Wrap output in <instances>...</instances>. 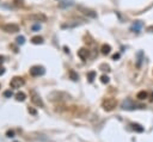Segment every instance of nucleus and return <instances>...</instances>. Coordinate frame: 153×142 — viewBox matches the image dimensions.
Returning a JSON list of instances; mask_svg holds the SVG:
<instances>
[{
    "instance_id": "nucleus-20",
    "label": "nucleus",
    "mask_w": 153,
    "mask_h": 142,
    "mask_svg": "<svg viewBox=\"0 0 153 142\" xmlns=\"http://www.w3.org/2000/svg\"><path fill=\"white\" fill-rule=\"evenodd\" d=\"M12 94H13L12 91H5V92H4V95H5V97H12Z\"/></svg>"
},
{
    "instance_id": "nucleus-6",
    "label": "nucleus",
    "mask_w": 153,
    "mask_h": 142,
    "mask_svg": "<svg viewBox=\"0 0 153 142\" xmlns=\"http://www.w3.org/2000/svg\"><path fill=\"white\" fill-rule=\"evenodd\" d=\"M31 101L36 105V106H41V107H43V101H42V99H41V97H39V94H37L35 91H31Z\"/></svg>"
},
{
    "instance_id": "nucleus-5",
    "label": "nucleus",
    "mask_w": 153,
    "mask_h": 142,
    "mask_svg": "<svg viewBox=\"0 0 153 142\" xmlns=\"http://www.w3.org/2000/svg\"><path fill=\"white\" fill-rule=\"evenodd\" d=\"M45 73V69H44V67H42V66H32L31 68H30V74L32 75V76H41V75H43Z\"/></svg>"
},
{
    "instance_id": "nucleus-24",
    "label": "nucleus",
    "mask_w": 153,
    "mask_h": 142,
    "mask_svg": "<svg viewBox=\"0 0 153 142\" xmlns=\"http://www.w3.org/2000/svg\"><path fill=\"white\" fill-rule=\"evenodd\" d=\"M118 56H120L118 54H115V55L112 56V58H114V60H116V58H118Z\"/></svg>"
},
{
    "instance_id": "nucleus-7",
    "label": "nucleus",
    "mask_w": 153,
    "mask_h": 142,
    "mask_svg": "<svg viewBox=\"0 0 153 142\" xmlns=\"http://www.w3.org/2000/svg\"><path fill=\"white\" fill-rule=\"evenodd\" d=\"M30 20H32V21H45L47 20V17L44 16V14H42V13H36V14H30L29 17H27Z\"/></svg>"
},
{
    "instance_id": "nucleus-1",
    "label": "nucleus",
    "mask_w": 153,
    "mask_h": 142,
    "mask_svg": "<svg viewBox=\"0 0 153 142\" xmlns=\"http://www.w3.org/2000/svg\"><path fill=\"white\" fill-rule=\"evenodd\" d=\"M102 106L105 111H112L117 106V100L115 98H106V99L103 100Z\"/></svg>"
},
{
    "instance_id": "nucleus-8",
    "label": "nucleus",
    "mask_w": 153,
    "mask_h": 142,
    "mask_svg": "<svg viewBox=\"0 0 153 142\" xmlns=\"http://www.w3.org/2000/svg\"><path fill=\"white\" fill-rule=\"evenodd\" d=\"M79 10H80L84 14H86V16H88V17H91V18H96V17H97V13H96V12H93L92 10L85 8V7H82V6H79Z\"/></svg>"
},
{
    "instance_id": "nucleus-3",
    "label": "nucleus",
    "mask_w": 153,
    "mask_h": 142,
    "mask_svg": "<svg viewBox=\"0 0 153 142\" xmlns=\"http://www.w3.org/2000/svg\"><path fill=\"white\" fill-rule=\"evenodd\" d=\"M2 30L7 33H16L19 31V25H17L14 23H8V24L2 25Z\"/></svg>"
},
{
    "instance_id": "nucleus-19",
    "label": "nucleus",
    "mask_w": 153,
    "mask_h": 142,
    "mask_svg": "<svg viewBox=\"0 0 153 142\" xmlns=\"http://www.w3.org/2000/svg\"><path fill=\"white\" fill-rule=\"evenodd\" d=\"M140 26H141V24H140V23H137V24H136V26L134 25V26L131 27V30H136V32H139V29H140Z\"/></svg>"
},
{
    "instance_id": "nucleus-23",
    "label": "nucleus",
    "mask_w": 153,
    "mask_h": 142,
    "mask_svg": "<svg viewBox=\"0 0 153 142\" xmlns=\"http://www.w3.org/2000/svg\"><path fill=\"white\" fill-rule=\"evenodd\" d=\"M2 74H5V68L0 67V75H2Z\"/></svg>"
},
{
    "instance_id": "nucleus-16",
    "label": "nucleus",
    "mask_w": 153,
    "mask_h": 142,
    "mask_svg": "<svg viewBox=\"0 0 153 142\" xmlns=\"http://www.w3.org/2000/svg\"><path fill=\"white\" fill-rule=\"evenodd\" d=\"M69 76H71V79H72V80H74V81L79 79V75H78L74 70H69Z\"/></svg>"
},
{
    "instance_id": "nucleus-10",
    "label": "nucleus",
    "mask_w": 153,
    "mask_h": 142,
    "mask_svg": "<svg viewBox=\"0 0 153 142\" xmlns=\"http://www.w3.org/2000/svg\"><path fill=\"white\" fill-rule=\"evenodd\" d=\"M31 43L32 44H42L43 43V37H41V36H33L31 38Z\"/></svg>"
},
{
    "instance_id": "nucleus-9",
    "label": "nucleus",
    "mask_w": 153,
    "mask_h": 142,
    "mask_svg": "<svg viewBox=\"0 0 153 142\" xmlns=\"http://www.w3.org/2000/svg\"><path fill=\"white\" fill-rule=\"evenodd\" d=\"M88 50L87 49H85V48H81L80 50H78V56L80 57V60H82V61H86L87 60V57H88Z\"/></svg>"
},
{
    "instance_id": "nucleus-22",
    "label": "nucleus",
    "mask_w": 153,
    "mask_h": 142,
    "mask_svg": "<svg viewBox=\"0 0 153 142\" xmlns=\"http://www.w3.org/2000/svg\"><path fill=\"white\" fill-rule=\"evenodd\" d=\"M33 31H36V30H39L41 29V25L39 24H37V25H32V27H31Z\"/></svg>"
},
{
    "instance_id": "nucleus-15",
    "label": "nucleus",
    "mask_w": 153,
    "mask_h": 142,
    "mask_svg": "<svg viewBox=\"0 0 153 142\" xmlns=\"http://www.w3.org/2000/svg\"><path fill=\"white\" fill-rule=\"evenodd\" d=\"M16 43H17V44H20V45L24 44V43H25V37H24V36H18V37L16 38Z\"/></svg>"
},
{
    "instance_id": "nucleus-12",
    "label": "nucleus",
    "mask_w": 153,
    "mask_h": 142,
    "mask_svg": "<svg viewBox=\"0 0 153 142\" xmlns=\"http://www.w3.org/2000/svg\"><path fill=\"white\" fill-rule=\"evenodd\" d=\"M148 97V93L146 92V91H140L137 94H136V98L139 99V100H143V99H146Z\"/></svg>"
},
{
    "instance_id": "nucleus-17",
    "label": "nucleus",
    "mask_w": 153,
    "mask_h": 142,
    "mask_svg": "<svg viewBox=\"0 0 153 142\" xmlns=\"http://www.w3.org/2000/svg\"><path fill=\"white\" fill-rule=\"evenodd\" d=\"M94 76H96V73H94V72H90V73L87 74V79H88V81L92 82L93 79H94Z\"/></svg>"
},
{
    "instance_id": "nucleus-13",
    "label": "nucleus",
    "mask_w": 153,
    "mask_h": 142,
    "mask_svg": "<svg viewBox=\"0 0 153 142\" xmlns=\"http://www.w3.org/2000/svg\"><path fill=\"white\" fill-rule=\"evenodd\" d=\"M25 98H26V95H25V93H23V92H18V93L16 94V99H17L18 101H24Z\"/></svg>"
},
{
    "instance_id": "nucleus-25",
    "label": "nucleus",
    "mask_w": 153,
    "mask_h": 142,
    "mask_svg": "<svg viewBox=\"0 0 153 142\" xmlns=\"http://www.w3.org/2000/svg\"><path fill=\"white\" fill-rule=\"evenodd\" d=\"M4 62V57L2 56H0V67H1V63Z\"/></svg>"
},
{
    "instance_id": "nucleus-11",
    "label": "nucleus",
    "mask_w": 153,
    "mask_h": 142,
    "mask_svg": "<svg viewBox=\"0 0 153 142\" xmlns=\"http://www.w3.org/2000/svg\"><path fill=\"white\" fill-rule=\"evenodd\" d=\"M100 50H102V54L108 55V54H110V51H111V47H110L109 44H103Z\"/></svg>"
},
{
    "instance_id": "nucleus-18",
    "label": "nucleus",
    "mask_w": 153,
    "mask_h": 142,
    "mask_svg": "<svg viewBox=\"0 0 153 142\" xmlns=\"http://www.w3.org/2000/svg\"><path fill=\"white\" fill-rule=\"evenodd\" d=\"M100 81H102L103 84H108V82H109V76H106V75H103V76L100 78Z\"/></svg>"
},
{
    "instance_id": "nucleus-4",
    "label": "nucleus",
    "mask_w": 153,
    "mask_h": 142,
    "mask_svg": "<svg viewBox=\"0 0 153 142\" xmlns=\"http://www.w3.org/2000/svg\"><path fill=\"white\" fill-rule=\"evenodd\" d=\"M24 84H25V81H24V79H23L22 76H14V78L11 79L10 86H11L12 88H20Z\"/></svg>"
},
{
    "instance_id": "nucleus-2",
    "label": "nucleus",
    "mask_w": 153,
    "mask_h": 142,
    "mask_svg": "<svg viewBox=\"0 0 153 142\" xmlns=\"http://www.w3.org/2000/svg\"><path fill=\"white\" fill-rule=\"evenodd\" d=\"M145 106L141 104H134L130 99H127L122 103V109L123 110H134V109H143Z\"/></svg>"
},
{
    "instance_id": "nucleus-21",
    "label": "nucleus",
    "mask_w": 153,
    "mask_h": 142,
    "mask_svg": "<svg viewBox=\"0 0 153 142\" xmlns=\"http://www.w3.org/2000/svg\"><path fill=\"white\" fill-rule=\"evenodd\" d=\"M13 2H14V5H16V6H19V5L22 6V5H23V1H22V0H14Z\"/></svg>"
},
{
    "instance_id": "nucleus-14",
    "label": "nucleus",
    "mask_w": 153,
    "mask_h": 142,
    "mask_svg": "<svg viewBox=\"0 0 153 142\" xmlns=\"http://www.w3.org/2000/svg\"><path fill=\"white\" fill-rule=\"evenodd\" d=\"M131 126H133L134 130H136V131H139V132H142V131H143V128H142L140 124H137V123H133Z\"/></svg>"
}]
</instances>
